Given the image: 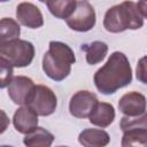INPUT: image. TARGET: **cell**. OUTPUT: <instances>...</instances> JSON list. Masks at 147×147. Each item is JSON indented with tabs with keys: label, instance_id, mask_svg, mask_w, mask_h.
<instances>
[{
	"label": "cell",
	"instance_id": "obj_1",
	"mask_svg": "<svg viewBox=\"0 0 147 147\" xmlns=\"http://www.w3.org/2000/svg\"><path fill=\"white\" fill-rule=\"evenodd\" d=\"M93 80L96 90L105 95L131 84L132 69L126 55L122 52L111 53L107 62L95 71Z\"/></svg>",
	"mask_w": 147,
	"mask_h": 147
},
{
	"label": "cell",
	"instance_id": "obj_2",
	"mask_svg": "<svg viewBox=\"0 0 147 147\" xmlns=\"http://www.w3.org/2000/svg\"><path fill=\"white\" fill-rule=\"evenodd\" d=\"M147 2L123 1L110 7L103 17V28L111 33L142 28L147 16Z\"/></svg>",
	"mask_w": 147,
	"mask_h": 147
},
{
	"label": "cell",
	"instance_id": "obj_3",
	"mask_svg": "<svg viewBox=\"0 0 147 147\" xmlns=\"http://www.w3.org/2000/svg\"><path fill=\"white\" fill-rule=\"evenodd\" d=\"M76 56L70 46L62 41H49L48 51L42 57V70L47 77L55 82L64 80L71 71Z\"/></svg>",
	"mask_w": 147,
	"mask_h": 147
},
{
	"label": "cell",
	"instance_id": "obj_4",
	"mask_svg": "<svg viewBox=\"0 0 147 147\" xmlns=\"http://www.w3.org/2000/svg\"><path fill=\"white\" fill-rule=\"evenodd\" d=\"M0 57L9 62L13 68H24L31 64L34 57V46L24 39H16L0 45Z\"/></svg>",
	"mask_w": 147,
	"mask_h": 147
},
{
	"label": "cell",
	"instance_id": "obj_5",
	"mask_svg": "<svg viewBox=\"0 0 147 147\" xmlns=\"http://www.w3.org/2000/svg\"><path fill=\"white\" fill-rule=\"evenodd\" d=\"M25 106H29L38 116H49L57 107V98L48 86L34 85Z\"/></svg>",
	"mask_w": 147,
	"mask_h": 147
},
{
	"label": "cell",
	"instance_id": "obj_6",
	"mask_svg": "<svg viewBox=\"0 0 147 147\" xmlns=\"http://www.w3.org/2000/svg\"><path fill=\"white\" fill-rule=\"evenodd\" d=\"M96 16L93 6L88 1H77L76 8L71 16L65 20L67 25L78 32H87L95 25Z\"/></svg>",
	"mask_w": 147,
	"mask_h": 147
},
{
	"label": "cell",
	"instance_id": "obj_7",
	"mask_svg": "<svg viewBox=\"0 0 147 147\" xmlns=\"http://www.w3.org/2000/svg\"><path fill=\"white\" fill-rule=\"evenodd\" d=\"M98 102V98L93 92L82 90L71 96L69 102V111L76 118H86L90 116Z\"/></svg>",
	"mask_w": 147,
	"mask_h": 147
},
{
	"label": "cell",
	"instance_id": "obj_8",
	"mask_svg": "<svg viewBox=\"0 0 147 147\" xmlns=\"http://www.w3.org/2000/svg\"><path fill=\"white\" fill-rule=\"evenodd\" d=\"M118 109L127 117L142 116L146 114V96L136 91L125 93L118 101Z\"/></svg>",
	"mask_w": 147,
	"mask_h": 147
},
{
	"label": "cell",
	"instance_id": "obj_9",
	"mask_svg": "<svg viewBox=\"0 0 147 147\" xmlns=\"http://www.w3.org/2000/svg\"><path fill=\"white\" fill-rule=\"evenodd\" d=\"M34 83L26 76H15L8 85V95L18 106H25L34 87Z\"/></svg>",
	"mask_w": 147,
	"mask_h": 147
},
{
	"label": "cell",
	"instance_id": "obj_10",
	"mask_svg": "<svg viewBox=\"0 0 147 147\" xmlns=\"http://www.w3.org/2000/svg\"><path fill=\"white\" fill-rule=\"evenodd\" d=\"M16 17L22 25L29 29H38L44 25V17L40 9L31 2L18 3L16 7Z\"/></svg>",
	"mask_w": 147,
	"mask_h": 147
},
{
	"label": "cell",
	"instance_id": "obj_11",
	"mask_svg": "<svg viewBox=\"0 0 147 147\" xmlns=\"http://www.w3.org/2000/svg\"><path fill=\"white\" fill-rule=\"evenodd\" d=\"M13 124L16 131L28 134L38 126V115L29 106H21L13 116Z\"/></svg>",
	"mask_w": 147,
	"mask_h": 147
},
{
	"label": "cell",
	"instance_id": "obj_12",
	"mask_svg": "<svg viewBox=\"0 0 147 147\" xmlns=\"http://www.w3.org/2000/svg\"><path fill=\"white\" fill-rule=\"evenodd\" d=\"M90 123L101 129L109 126L115 119V108L108 102H98L88 116Z\"/></svg>",
	"mask_w": 147,
	"mask_h": 147
},
{
	"label": "cell",
	"instance_id": "obj_13",
	"mask_svg": "<svg viewBox=\"0 0 147 147\" xmlns=\"http://www.w3.org/2000/svg\"><path fill=\"white\" fill-rule=\"evenodd\" d=\"M78 142L83 147H106L110 137L102 129H85L79 133Z\"/></svg>",
	"mask_w": 147,
	"mask_h": 147
},
{
	"label": "cell",
	"instance_id": "obj_14",
	"mask_svg": "<svg viewBox=\"0 0 147 147\" xmlns=\"http://www.w3.org/2000/svg\"><path fill=\"white\" fill-rule=\"evenodd\" d=\"M54 136L41 126H37L33 131L25 134L23 144L25 147H51L54 141Z\"/></svg>",
	"mask_w": 147,
	"mask_h": 147
},
{
	"label": "cell",
	"instance_id": "obj_15",
	"mask_svg": "<svg viewBox=\"0 0 147 147\" xmlns=\"http://www.w3.org/2000/svg\"><path fill=\"white\" fill-rule=\"evenodd\" d=\"M122 147H147V126H137L123 131Z\"/></svg>",
	"mask_w": 147,
	"mask_h": 147
},
{
	"label": "cell",
	"instance_id": "obj_16",
	"mask_svg": "<svg viewBox=\"0 0 147 147\" xmlns=\"http://www.w3.org/2000/svg\"><path fill=\"white\" fill-rule=\"evenodd\" d=\"M82 51L85 52L86 62L91 65L100 63L108 53V45L103 41L95 40L90 44L82 45Z\"/></svg>",
	"mask_w": 147,
	"mask_h": 147
},
{
	"label": "cell",
	"instance_id": "obj_17",
	"mask_svg": "<svg viewBox=\"0 0 147 147\" xmlns=\"http://www.w3.org/2000/svg\"><path fill=\"white\" fill-rule=\"evenodd\" d=\"M21 26L17 21L10 17H3L0 20V45L20 39Z\"/></svg>",
	"mask_w": 147,
	"mask_h": 147
},
{
	"label": "cell",
	"instance_id": "obj_18",
	"mask_svg": "<svg viewBox=\"0 0 147 147\" xmlns=\"http://www.w3.org/2000/svg\"><path fill=\"white\" fill-rule=\"evenodd\" d=\"M76 0H48L46 1V6L51 14L57 18L67 20L71 16L76 8Z\"/></svg>",
	"mask_w": 147,
	"mask_h": 147
},
{
	"label": "cell",
	"instance_id": "obj_19",
	"mask_svg": "<svg viewBox=\"0 0 147 147\" xmlns=\"http://www.w3.org/2000/svg\"><path fill=\"white\" fill-rule=\"evenodd\" d=\"M14 68L6 60L0 57V88H5L13 79Z\"/></svg>",
	"mask_w": 147,
	"mask_h": 147
},
{
	"label": "cell",
	"instance_id": "obj_20",
	"mask_svg": "<svg viewBox=\"0 0 147 147\" xmlns=\"http://www.w3.org/2000/svg\"><path fill=\"white\" fill-rule=\"evenodd\" d=\"M146 119H147L146 114L142 116H139V117L124 116L121 118L119 126H121L122 131H125V130L131 129V127H137V126H146Z\"/></svg>",
	"mask_w": 147,
	"mask_h": 147
},
{
	"label": "cell",
	"instance_id": "obj_21",
	"mask_svg": "<svg viewBox=\"0 0 147 147\" xmlns=\"http://www.w3.org/2000/svg\"><path fill=\"white\" fill-rule=\"evenodd\" d=\"M145 61H146V57L142 56L139 62H138V65H137V78L142 83V84H146V64H145Z\"/></svg>",
	"mask_w": 147,
	"mask_h": 147
},
{
	"label": "cell",
	"instance_id": "obj_22",
	"mask_svg": "<svg viewBox=\"0 0 147 147\" xmlns=\"http://www.w3.org/2000/svg\"><path fill=\"white\" fill-rule=\"evenodd\" d=\"M9 123H10V119L8 115L2 109H0V134H2L8 129Z\"/></svg>",
	"mask_w": 147,
	"mask_h": 147
},
{
	"label": "cell",
	"instance_id": "obj_23",
	"mask_svg": "<svg viewBox=\"0 0 147 147\" xmlns=\"http://www.w3.org/2000/svg\"><path fill=\"white\" fill-rule=\"evenodd\" d=\"M0 147H13V146H8V145H2V146H0Z\"/></svg>",
	"mask_w": 147,
	"mask_h": 147
},
{
	"label": "cell",
	"instance_id": "obj_24",
	"mask_svg": "<svg viewBox=\"0 0 147 147\" xmlns=\"http://www.w3.org/2000/svg\"><path fill=\"white\" fill-rule=\"evenodd\" d=\"M56 147H68V146H56Z\"/></svg>",
	"mask_w": 147,
	"mask_h": 147
}]
</instances>
